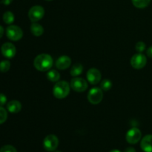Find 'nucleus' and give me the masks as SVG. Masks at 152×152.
<instances>
[{
    "label": "nucleus",
    "instance_id": "f257e3e1",
    "mask_svg": "<svg viewBox=\"0 0 152 152\" xmlns=\"http://www.w3.org/2000/svg\"><path fill=\"white\" fill-rule=\"evenodd\" d=\"M53 64V58L47 53H42L36 56L34 60V65L39 71H47L50 70Z\"/></svg>",
    "mask_w": 152,
    "mask_h": 152
},
{
    "label": "nucleus",
    "instance_id": "f03ea898",
    "mask_svg": "<svg viewBox=\"0 0 152 152\" xmlns=\"http://www.w3.org/2000/svg\"><path fill=\"white\" fill-rule=\"evenodd\" d=\"M71 86L66 81L56 82L53 88V94L56 99H62L66 97L70 93Z\"/></svg>",
    "mask_w": 152,
    "mask_h": 152
},
{
    "label": "nucleus",
    "instance_id": "7ed1b4c3",
    "mask_svg": "<svg viewBox=\"0 0 152 152\" xmlns=\"http://www.w3.org/2000/svg\"><path fill=\"white\" fill-rule=\"evenodd\" d=\"M6 35L10 40L19 41L23 37V31L17 25H10L6 29Z\"/></svg>",
    "mask_w": 152,
    "mask_h": 152
},
{
    "label": "nucleus",
    "instance_id": "20e7f679",
    "mask_svg": "<svg viewBox=\"0 0 152 152\" xmlns=\"http://www.w3.org/2000/svg\"><path fill=\"white\" fill-rule=\"evenodd\" d=\"M88 100L93 105H97L103 98V92L100 88L94 87L92 88L88 94Z\"/></svg>",
    "mask_w": 152,
    "mask_h": 152
},
{
    "label": "nucleus",
    "instance_id": "39448f33",
    "mask_svg": "<svg viewBox=\"0 0 152 152\" xmlns=\"http://www.w3.org/2000/svg\"><path fill=\"white\" fill-rule=\"evenodd\" d=\"M59 145V139L54 134H49L43 141V146L48 151H54Z\"/></svg>",
    "mask_w": 152,
    "mask_h": 152
},
{
    "label": "nucleus",
    "instance_id": "423d86ee",
    "mask_svg": "<svg viewBox=\"0 0 152 152\" xmlns=\"http://www.w3.org/2000/svg\"><path fill=\"white\" fill-rule=\"evenodd\" d=\"M45 9L40 5L33 6L28 11V17L32 22H37L43 18Z\"/></svg>",
    "mask_w": 152,
    "mask_h": 152
},
{
    "label": "nucleus",
    "instance_id": "0eeeda50",
    "mask_svg": "<svg viewBox=\"0 0 152 152\" xmlns=\"http://www.w3.org/2000/svg\"><path fill=\"white\" fill-rule=\"evenodd\" d=\"M71 88L74 91L80 93L84 92L88 88V83L86 80L81 77H74L71 81Z\"/></svg>",
    "mask_w": 152,
    "mask_h": 152
},
{
    "label": "nucleus",
    "instance_id": "6e6552de",
    "mask_svg": "<svg viewBox=\"0 0 152 152\" xmlns=\"http://www.w3.org/2000/svg\"><path fill=\"white\" fill-rule=\"evenodd\" d=\"M147 63L146 56L142 53L134 54L131 59V65L135 69H142L145 66Z\"/></svg>",
    "mask_w": 152,
    "mask_h": 152
},
{
    "label": "nucleus",
    "instance_id": "1a4fd4ad",
    "mask_svg": "<svg viewBox=\"0 0 152 152\" xmlns=\"http://www.w3.org/2000/svg\"><path fill=\"white\" fill-rule=\"evenodd\" d=\"M141 137H142V133L137 128H132V129L128 131L126 136V141L132 145L137 143L141 140Z\"/></svg>",
    "mask_w": 152,
    "mask_h": 152
},
{
    "label": "nucleus",
    "instance_id": "9d476101",
    "mask_svg": "<svg viewBox=\"0 0 152 152\" xmlns=\"http://www.w3.org/2000/svg\"><path fill=\"white\" fill-rule=\"evenodd\" d=\"M86 77H87L88 81L90 84L96 85L100 82L102 75H101V73L99 70L92 68L88 71Z\"/></svg>",
    "mask_w": 152,
    "mask_h": 152
},
{
    "label": "nucleus",
    "instance_id": "9b49d317",
    "mask_svg": "<svg viewBox=\"0 0 152 152\" xmlns=\"http://www.w3.org/2000/svg\"><path fill=\"white\" fill-rule=\"evenodd\" d=\"M1 54L7 59H12L16 55V49L14 45L10 42H5L1 47Z\"/></svg>",
    "mask_w": 152,
    "mask_h": 152
},
{
    "label": "nucleus",
    "instance_id": "f8f14e48",
    "mask_svg": "<svg viewBox=\"0 0 152 152\" xmlns=\"http://www.w3.org/2000/svg\"><path fill=\"white\" fill-rule=\"evenodd\" d=\"M71 59L68 56H61L56 62V67L59 70H65L71 66Z\"/></svg>",
    "mask_w": 152,
    "mask_h": 152
},
{
    "label": "nucleus",
    "instance_id": "ddd939ff",
    "mask_svg": "<svg viewBox=\"0 0 152 152\" xmlns=\"http://www.w3.org/2000/svg\"><path fill=\"white\" fill-rule=\"evenodd\" d=\"M140 147L145 152H152V134L145 135L140 142Z\"/></svg>",
    "mask_w": 152,
    "mask_h": 152
},
{
    "label": "nucleus",
    "instance_id": "4468645a",
    "mask_svg": "<svg viewBox=\"0 0 152 152\" xmlns=\"http://www.w3.org/2000/svg\"><path fill=\"white\" fill-rule=\"evenodd\" d=\"M7 109L10 113L16 114L22 110V104L18 100H11L7 104Z\"/></svg>",
    "mask_w": 152,
    "mask_h": 152
},
{
    "label": "nucleus",
    "instance_id": "2eb2a0df",
    "mask_svg": "<svg viewBox=\"0 0 152 152\" xmlns=\"http://www.w3.org/2000/svg\"><path fill=\"white\" fill-rule=\"evenodd\" d=\"M31 31L33 35L35 37H40L44 33V28L39 23L33 22L31 25Z\"/></svg>",
    "mask_w": 152,
    "mask_h": 152
},
{
    "label": "nucleus",
    "instance_id": "dca6fc26",
    "mask_svg": "<svg viewBox=\"0 0 152 152\" xmlns=\"http://www.w3.org/2000/svg\"><path fill=\"white\" fill-rule=\"evenodd\" d=\"M83 66L82 64L80 63H76L71 68V71H70V74L72 77H77L78 76H80V74L83 73Z\"/></svg>",
    "mask_w": 152,
    "mask_h": 152
},
{
    "label": "nucleus",
    "instance_id": "f3484780",
    "mask_svg": "<svg viewBox=\"0 0 152 152\" xmlns=\"http://www.w3.org/2000/svg\"><path fill=\"white\" fill-rule=\"evenodd\" d=\"M47 78L50 82L56 83V82L59 81V80L60 79V74L56 70H50L47 73Z\"/></svg>",
    "mask_w": 152,
    "mask_h": 152
},
{
    "label": "nucleus",
    "instance_id": "a211bd4d",
    "mask_svg": "<svg viewBox=\"0 0 152 152\" xmlns=\"http://www.w3.org/2000/svg\"><path fill=\"white\" fill-rule=\"evenodd\" d=\"M134 6L137 8H145L150 4L151 0H132Z\"/></svg>",
    "mask_w": 152,
    "mask_h": 152
},
{
    "label": "nucleus",
    "instance_id": "6ab92c4d",
    "mask_svg": "<svg viewBox=\"0 0 152 152\" xmlns=\"http://www.w3.org/2000/svg\"><path fill=\"white\" fill-rule=\"evenodd\" d=\"M14 15L11 11H6L5 13L3 14V21L5 24L7 25H10L14 22Z\"/></svg>",
    "mask_w": 152,
    "mask_h": 152
},
{
    "label": "nucleus",
    "instance_id": "aec40b11",
    "mask_svg": "<svg viewBox=\"0 0 152 152\" xmlns=\"http://www.w3.org/2000/svg\"><path fill=\"white\" fill-rule=\"evenodd\" d=\"M112 82L110 80H104L100 83V88L105 91H109L112 88Z\"/></svg>",
    "mask_w": 152,
    "mask_h": 152
},
{
    "label": "nucleus",
    "instance_id": "412c9836",
    "mask_svg": "<svg viewBox=\"0 0 152 152\" xmlns=\"http://www.w3.org/2000/svg\"><path fill=\"white\" fill-rule=\"evenodd\" d=\"M10 62L8 60H3L0 62V72L5 73L10 70Z\"/></svg>",
    "mask_w": 152,
    "mask_h": 152
},
{
    "label": "nucleus",
    "instance_id": "4be33fe9",
    "mask_svg": "<svg viewBox=\"0 0 152 152\" xmlns=\"http://www.w3.org/2000/svg\"><path fill=\"white\" fill-rule=\"evenodd\" d=\"M7 112L2 106H0V125L3 124L7 120Z\"/></svg>",
    "mask_w": 152,
    "mask_h": 152
},
{
    "label": "nucleus",
    "instance_id": "5701e85b",
    "mask_svg": "<svg viewBox=\"0 0 152 152\" xmlns=\"http://www.w3.org/2000/svg\"><path fill=\"white\" fill-rule=\"evenodd\" d=\"M0 152H17V150L13 145H5L0 148Z\"/></svg>",
    "mask_w": 152,
    "mask_h": 152
},
{
    "label": "nucleus",
    "instance_id": "b1692460",
    "mask_svg": "<svg viewBox=\"0 0 152 152\" xmlns=\"http://www.w3.org/2000/svg\"><path fill=\"white\" fill-rule=\"evenodd\" d=\"M135 49L138 53H142L145 50V44L143 42H138L135 46Z\"/></svg>",
    "mask_w": 152,
    "mask_h": 152
},
{
    "label": "nucleus",
    "instance_id": "393cba45",
    "mask_svg": "<svg viewBox=\"0 0 152 152\" xmlns=\"http://www.w3.org/2000/svg\"><path fill=\"white\" fill-rule=\"evenodd\" d=\"M7 102V96L2 93H0V106H3Z\"/></svg>",
    "mask_w": 152,
    "mask_h": 152
},
{
    "label": "nucleus",
    "instance_id": "a878e982",
    "mask_svg": "<svg viewBox=\"0 0 152 152\" xmlns=\"http://www.w3.org/2000/svg\"><path fill=\"white\" fill-rule=\"evenodd\" d=\"M146 53H147V55H148V57L151 58V59H152V46L148 48V50H147Z\"/></svg>",
    "mask_w": 152,
    "mask_h": 152
},
{
    "label": "nucleus",
    "instance_id": "bb28decb",
    "mask_svg": "<svg viewBox=\"0 0 152 152\" xmlns=\"http://www.w3.org/2000/svg\"><path fill=\"white\" fill-rule=\"evenodd\" d=\"M12 1H13V0H1V3H2L4 5H9Z\"/></svg>",
    "mask_w": 152,
    "mask_h": 152
},
{
    "label": "nucleus",
    "instance_id": "cd10ccee",
    "mask_svg": "<svg viewBox=\"0 0 152 152\" xmlns=\"http://www.w3.org/2000/svg\"><path fill=\"white\" fill-rule=\"evenodd\" d=\"M124 152H136V150L133 147H129V148H126Z\"/></svg>",
    "mask_w": 152,
    "mask_h": 152
},
{
    "label": "nucleus",
    "instance_id": "c85d7f7f",
    "mask_svg": "<svg viewBox=\"0 0 152 152\" xmlns=\"http://www.w3.org/2000/svg\"><path fill=\"white\" fill-rule=\"evenodd\" d=\"M4 28H3L2 26H1V25H0V39L1 38V37H2V36H3V34H4Z\"/></svg>",
    "mask_w": 152,
    "mask_h": 152
},
{
    "label": "nucleus",
    "instance_id": "c756f323",
    "mask_svg": "<svg viewBox=\"0 0 152 152\" xmlns=\"http://www.w3.org/2000/svg\"><path fill=\"white\" fill-rule=\"evenodd\" d=\"M109 152H122V151H120V150L114 149V150H111V151H109Z\"/></svg>",
    "mask_w": 152,
    "mask_h": 152
},
{
    "label": "nucleus",
    "instance_id": "7c9ffc66",
    "mask_svg": "<svg viewBox=\"0 0 152 152\" xmlns=\"http://www.w3.org/2000/svg\"><path fill=\"white\" fill-rule=\"evenodd\" d=\"M53 152H62V151H58V150H55Z\"/></svg>",
    "mask_w": 152,
    "mask_h": 152
},
{
    "label": "nucleus",
    "instance_id": "2f4dec72",
    "mask_svg": "<svg viewBox=\"0 0 152 152\" xmlns=\"http://www.w3.org/2000/svg\"><path fill=\"white\" fill-rule=\"evenodd\" d=\"M46 1H52V0H46Z\"/></svg>",
    "mask_w": 152,
    "mask_h": 152
}]
</instances>
